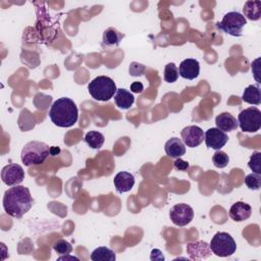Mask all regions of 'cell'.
Masks as SVG:
<instances>
[{
    "label": "cell",
    "mask_w": 261,
    "mask_h": 261,
    "mask_svg": "<svg viewBox=\"0 0 261 261\" xmlns=\"http://www.w3.org/2000/svg\"><path fill=\"white\" fill-rule=\"evenodd\" d=\"M50 155V147L40 141H31L21 150V162L25 166L41 165Z\"/></svg>",
    "instance_id": "obj_3"
},
{
    "label": "cell",
    "mask_w": 261,
    "mask_h": 261,
    "mask_svg": "<svg viewBox=\"0 0 261 261\" xmlns=\"http://www.w3.org/2000/svg\"><path fill=\"white\" fill-rule=\"evenodd\" d=\"M145 66L138 62H132L129 65V74L133 76H139L144 74L145 72Z\"/></svg>",
    "instance_id": "obj_28"
},
{
    "label": "cell",
    "mask_w": 261,
    "mask_h": 261,
    "mask_svg": "<svg viewBox=\"0 0 261 261\" xmlns=\"http://www.w3.org/2000/svg\"><path fill=\"white\" fill-rule=\"evenodd\" d=\"M124 35L118 32L114 28H108L103 33V41L102 46L107 48L117 47L120 44V41L123 39Z\"/></svg>",
    "instance_id": "obj_17"
},
{
    "label": "cell",
    "mask_w": 261,
    "mask_h": 261,
    "mask_svg": "<svg viewBox=\"0 0 261 261\" xmlns=\"http://www.w3.org/2000/svg\"><path fill=\"white\" fill-rule=\"evenodd\" d=\"M238 124L246 133L259 130L261 127V111L255 106L242 110L238 116Z\"/></svg>",
    "instance_id": "obj_7"
},
{
    "label": "cell",
    "mask_w": 261,
    "mask_h": 261,
    "mask_svg": "<svg viewBox=\"0 0 261 261\" xmlns=\"http://www.w3.org/2000/svg\"><path fill=\"white\" fill-rule=\"evenodd\" d=\"M166 154L171 158H179L180 156L185 155L186 147L184 142L178 138H171L169 139L164 146Z\"/></svg>",
    "instance_id": "obj_16"
},
{
    "label": "cell",
    "mask_w": 261,
    "mask_h": 261,
    "mask_svg": "<svg viewBox=\"0 0 261 261\" xmlns=\"http://www.w3.org/2000/svg\"><path fill=\"white\" fill-rule=\"evenodd\" d=\"M84 140L92 149H100L104 144L105 138L97 130H90L85 135Z\"/></svg>",
    "instance_id": "obj_22"
},
{
    "label": "cell",
    "mask_w": 261,
    "mask_h": 261,
    "mask_svg": "<svg viewBox=\"0 0 261 261\" xmlns=\"http://www.w3.org/2000/svg\"><path fill=\"white\" fill-rule=\"evenodd\" d=\"M34 200L29 188L13 186L5 191L2 204L4 211L11 217H22L33 206Z\"/></svg>",
    "instance_id": "obj_1"
},
{
    "label": "cell",
    "mask_w": 261,
    "mask_h": 261,
    "mask_svg": "<svg viewBox=\"0 0 261 261\" xmlns=\"http://www.w3.org/2000/svg\"><path fill=\"white\" fill-rule=\"evenodd\" d=\"M114 102L120 109H128L135 102L134 95L125 89H117L114 95Z\"/></svg>",
    "instance_id": "obj_18"
},
{
    "label": "cell",
    "mask_w": 261,
    "mask_h": 261,
    "mask_svg": "<svg viewBox=\"0 0 261 261\" xmlns=\"http://www.w3.org/2000/svg\"><path fill=\"white\" fill-rule=\"evenodd\" d=\"M205 144L208 148L220 150L228 141L227 135L217 127H210L204 135Z\"/></svg>",
    "instance_id": "obj_11"
},
{
    "label": "cell",
    "mask_w": 261,
    "mask_h": 261,
    "mask_svg": "<svg viewBox=\"0 0 261 261\" xmlns=\"http://www.w3.org/2000/svg\"><path fill=\"white\" fill-rule=\"evenodd\" d=\"M246 24H247V19L242 13L238 11H230L223 16L221 21L216 23V27L218 30L222 31L227 35H230L233 37H240L242 36L243 29Z\"/></svg>",
    "instance_id": "obj_6"
},
{
    "label": "cell",
    "mask_w": 261,
    "mask_h": 261,
    "mask_svg": "<svg viewBox=\"0 0 261 261\" xmlns=\"http://www.w3.org/2000/svg\"><path fill=\"white\" fill-rule=\"evenodd\" d=\"M66 259H70V260H79V258L76 257H73V256H67V255H64L63 257H59L58 260H66Z\"/></svg>",
    "instance_id": "obj_32"
},
{
    "label": "cell",
    "mask_w": 261,
    "mask_h": 261,
    "mask_svg": "<svg viewBox=\"0 0 261 261\" xmlns=\"http://www.w3.org/2000/svg\"><path fill=\"white\" fill-rule=\"evenodd\" d=\"M252 214V208L249 204L239 201L231 205L229 209V217L238 222L247 220Z\"/></svg>",
    "instance_id": "obj_14"
},
{
    "label": "cell",
    "mask_w": 261,
    "mask_h": 261,
    "mask_svg": "<svg viewBox=\"0 0 261 261\" xmlns=\"http://www.w3.org/2000/svg\"><path fill=\"white\" fill-rule=\"evenodd\" d=\"M144 90V86L141 82H134L132 85H130V91L133 93H142Z\"/></svg>",
    "instance_id": "obj_30"
},
{
    "label": "cell",
    "mask_w": 261,
    "mask_h": 261,
    "mask_svg": "<svg viewBox=\"0 0 261 261\" xmlns=\"http://www.w3.org/2000/svg\"><path fill=\"white\" fill-rule=\"evenodd\" d=\"M209 248L218 257H228L236 252L237 244L229 233L218 231L211 239Z\"/></svg>",
    "instance_id": "obj_5"
},
{
    "label": "cell",
    "mask_w": 261,
    "mask_h": 261,
    "mask_svg": "<svg viewBox=\"0 0 261 261\" xmlns=\"http://www.w3.org/2000/svg\"><path fill=\"white\" fill-rule=\"evenodd\" d=\"M242 100L246 103L252 105H260L261 104V92L259 86L250 85L248 86L242 95Z\"/></svg>",
    "instance_id": "obj_19"
},
{
    "label": "cell",
    "mask_w": 261,
    "mask_h": 261,
    "mask_svg": "<svg viewBox=\"0 0 261 261\" xmlns=\"http://www.w3.org/2000/svg\"><path fill=\"white\" fill-rule=\"evenodd\" d=\"M215 123L217 128L222 132H231L236 129L239 124L237 118L229 112H222L215 117Z\"/></svg>",
    "instance_id": "obj_15"
},
{
    "label": "cell",
    "mask_w": 261,
    "mask_h": 261,
    "mask_svg": "<svg viewBox=\"0 0 261 261\" xmlns=\"http://www.w3.org/2000/svg\"><path fill=\"white\" fill-rule=\"evenodd\" d=\"M1 178L6 186H17L24 179L23 168L16 163L7 164L1 170Z\"/></svg>",
    "instance_id": "obj_9"
},
{
    "label": "cell",
    "mask_w": 261,
    "mask_h": 261,
    "mask_svg": "<svg viewBox=\"0 0 261 261\" xmlns=\"http://www.w3.org/2000/svg\"><path fill=\"white\" fill-rule=\"evenodd\" d=\"M53 250L59 255H68L72 251V246L65 240H58L53 245Z\"/></svg>",
    "instance_id": "obj_25"
},
{
    "label": "cell",
    "mask_w": 261,
    "mask_h": 261,
    "mask_svg": "<svg viewBox=\"0 0 261 261\" xmlns=\"http://www.w3.org/2000/svg\"><path fill=\"white\" fill-rule=\"evenodd\" d=\"M49 117L55 125L59 127H69L77 121L79 110L71 99L62 97L52 104L49 110Z\"/></svg>",
    "instance_id": "obj_2"
},
{
    "label": "cell",
    "mask_w": 261,
    "mask_h": 261,
    "mask_svg": "<svg viewBox=\"0 0 261 261\" xmlns=\"http://www.w3.org/2000/svg\"><path fill=\"white\" fill-rule=\"evenodd\" d=\"M178 68L176 67V65L172 62H169L165 65L164 68V81L166 83L172 84L174 82L177 81L178 79Z\"/></svg>",
    "instance_id": "obj_23"
},
{
    "label": "cell",
    "mask_w": 261,
    "mask_h": 261,
    "mask_svg": "<svg viewBox=\"0 0 261 261\" xmlns=\"http://www.w3.org/2000/svg\"><path fill=\"white\" fill-rule=\"evenodd\" d=\"M169 217L173 224L177 226H185L193 220L194 210L188 204H175L169 211Z\"/></svg>",
    "instance_id": "obj_8"
},
{
    "label": "cell",
    "mask_w": 261,
    "mask_h": 261,
    "mask_svg": "<svg viewBox=\"0 0 261 261\" xmlns=\"http://www.w3.org/2000/svg\"><path fill=\"white\" fill-rule=\"evenodd\" d=\"M59 153H60V149H59L58 147H55V146L50 147V155L56 156V155H58Z\"/></svg>",
    "instance_id": "obj_31"
},
{
    "label": "cell",
    "mask_w": 261,
    "mask_h": 261,
    "mask_svg": "<svg viewBox=\"0 0 261 261\" xmlns=\"http://www.w3.org/2000/svg\"><path fill=\"white\" fill-rule=\"evenodd\" d=\"M173 166H174V168H175L176 170L185 171V170H187V169L189 168L190 164H189L187 161L180 159V157H179V158H176V160L173 162Z\"/></svg>",
    "instance_id": "obj_29"
},
{
    "label": "cell",
    "mask_w": 261,
    "mask_h": 261,
    "mask_svg": "<svg viewBox=\"0 0 261 261\" xmlns=\"http://www.w3.org/2000/svg\"><path fill=\"white\" fill-rule=\"evenodd\" d=\"M180 135L184 144L190 148L198 147L204 141V132L198 125H188L184 127Z\"/></svg>",
    "instance_id": "obj_10"
},
{
    "label": "cell",
    "mask_w": 261,
    "mask_h": 261,
    "mask_svg": "<svg viewBox=\"0 0 261 261\" xmlns=\"http://www.w3.org/2000/svg\"><path fill=\"white\" fill-rule=\"evenodd\" d=\"M228 161H229L228 155L221 150H217L212 156V162L214 166L218 168H224L228 164Z\"/></svg>",
    "instance_id": "obj_24"
},
{
    "label": "cell",
    "mask_w": 261,
    "mask_h": 261,
    "mask_svg": "<svg viewBox=\"0 0 261 261\" xmlns=\"http://www.w3.org/2000/svg\"><path fill=\"white\" fill-rule=\"evenodd\" d=\"M116 191L120 194L128 192L135 185V176L127 171H119L113 179Z\"/></svg>",
    "instance_id": "obj_13"
},
{
    "label": "cell",
    "mask_w": 261,
    "mask_h": 261,
    "mask_svg": "<svg viewBox=\"0 0 261 261\" xmlns=\"http://www.w3.org/2000/svg\"><path fill=\"white\" fill-rule=\"evenodd\" d=\"M261 153L260 152H254L251 157L250 160L248 162V166L249 168L257 174H261Z\"/></svg>",
    "instance_id": "obj_26"
},
{
    "label": "cell",
    "mask_w": 261,
    "mask_h": 261,
    "mask_svg": "<svg viewBox=\"0 0 261 261\" xmlns=\"http://www.w3.org/2000/svg\"><path fill=\"white\" fill-rule=\"evenodd\" d=\"M93 261H114L116 259L115 253L107 247H98L91 254Z\"/></svg>",
    "instance_id": "obj_21"
},
{
    "label": "cell",
    "mask_w": 261,
    "mask_h": 261,
    "mask_svg": "<svg viewBox=\"0 0 261 261\" xmlns=\"http://www.w3.org/2000/svg\"><path fill=\"white\" fill-rule=\"evenodd\" d=\"M244 16L250 20H258L261 17V2L256 1H247L243 7Z\"/></svg>",
    "instance_id": "obj_20"
},
{
    "label": "cell",
    "mask_w": 261,
    "mask_h": 261,
    "mask_svg": "<svg viewBox=\"0 0 261 261\" xmlns=\"http://www.w3.org/2000/svg\"><path fill=\"white\" fill-rule=\"evenodd\" d=\"M114 81L106 75H99L88 85V91L97 101H109L116 93Z\"/></svg>",
    "instance_id": "obj_4"
},
{
    "label": "cell",
    "mask_w": 261,
    "mask_h": 261,
    "mask_svg": "<svg viewBox=\"0 0 261 261\" xmlns=\"http://www.w3.org/2000/svg\"><path fill=\"white\" fill-rule=\"evenodd\" d=\"M200 73V63L197 59L187 58L182 60L178 67V74L186 80H194Z\"/></svg>",
    "instance_id": "obj_12"
},
{
    "label": "cell",
    "mask_w": 261,
    "mask_h": 261,
    "mask_svg": "<svg viewBox=\"0 0 261 261\" xmlns=\"http://www.w3.org/2000/svg\"><path fill=\"white\" fill-rule=\"evenodd\" d=\"M245 184L250 190H259L261 187V175L257 173H250L245 177Z\"/></svg>",
    "instance_id": "obj_27"
}]
</instances>
